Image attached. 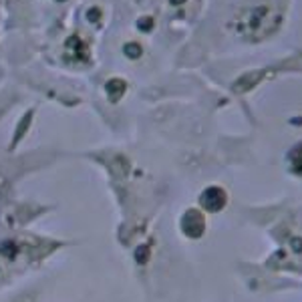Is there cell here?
<instances>
[{
  "instance_id": "obj_1",
  "label": "cell",
  "mask_w": 302,
  "mask_h": 302,
  "mask_svg": "<svg viewBox=\"0 0 302 302\" xmlns=\"http://www.w3.org/2000/svg\"><path fill=\"white\" fill-rule=\"evenodd\" d=\"M64 50L72 60H89V46L85 44V40L77 34H72L66 38L64 42Z\"/></svg>"
},
{
  "instance_id": "obj_2",
  "label": "cell",
  "mask_w": 302,
  "mask_h": 302,
  "mask_svg": "<svg viewBox=\"0 0 302 302\" xmlns=\"http://www.w3.org/2000/svg\"><path fill=\"white\" fill-rule=\"evenodd\" d=\"M202 204H204L208 210L218 212V210H220V208L226 204V196H224V192H222L220 188H210V190L204 194Z\"/></svg>"
},
{
  "instance_id": "obj_3",
  "label": "cell",
  "mask_w": 302,
  "mask_h": 302,
  "mask_svg": "<svg viewBox=\"0 0 302 302\" xmlns=\"http://www.w3.org/2000/svg\"><path fill=\"white\" fill-rule=\"evenodd\" d=\"M125 81H121V79H111L107 85H105V91L109 93V99L111 101H119V97L125 93Z\"/></svg>"
},
{
  "instance_id": "obj_4",
  "label": "cell",
  "mask_w": 302,
  "mask_h": 302,
  "mask_svg": "<svg viewBox=\"0 0 302 302\" xmlns=\"http://www.w3.org/2000/svg\"><path fill=\"white\" fill-rule=\"evenodd\" d=\"M123 52H125L129 58H139V56H141V46H139L137 42H129V44H125Z\"/></svg>"
},
{
  "instance_id": "obj_5",
  "label": "cell",
  "mask_w": 302,
  "mask_h": 302,
  "mask_svg": "<svg viewBox=\"0 0 302 302\" xmlns=\"http://www.w3.org/2000/svg\"><path fill=\"white\" fill-rule=\"evenodd\" d=\"M87 20H89V22H93V24H95V22H99V20H101V8H99V6L89 8V10H87Z\"/></svg>"
},
{
  "instance_id": "obj_6",
  "label": "cell",
  "mask_w": 302,
  "mask_h": 302,
  "mask_svg": "<svg viewBox=\"0 0 302 302\" xmlns=\"http://www.w3.org/2000/svg\"><path fill=\"white\" fill-rule=\"evenodd\" d=\"M137 26H139V30H151V26H154V18H151V16L139 18V20H137Z\"/></svg>"
},
{
  "instance_id": "obj_7",
  "label": "cell",
  "mask_w": 302,
  "mask_h": 302,
  "mask_svg": "<svg viewBox=\"0 0 302 302\" xmlns=\"http://www.w3.org/2000/svg\"><path fill=\"white\" fill-rule=\"evenodd\" d=\"M30 117H32V113H28V115H26V117H24V119H22V123H20V131H18V133H16V135H14V141H16V139H20V137H22V133H24V131H26V123H28V119H30Z\"/></svg>"
},
{
  "instance_id": "obj_8",
  "label": "cell",
  "mask_w": 302,
  "mask_h": 302,
  "mask_svg": "<svg viewBox=\"0 0 302 302\" xmlns=\"http://www.w3.org/2000/svg\"><path fill=\"white\" fill-rule=\"evenodd\" d=\"M58 2H62V0H58Z\"/></svg>"
}]
</instances>
